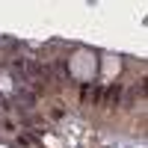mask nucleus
Instances as JSON below:
<instances>
[{
  "label": "nucleus",
  "mask_w": 148,
  "mask_h": 148,
  "mask_svg": "<svg viewBox=\"0 0 148 148\" xmlns=\"http://www.w3.org/2000/svg\"><path fill=\"white\" fill-rule=\"evenodd\" d=\"M15 92H18V98L24 101V107H33V104H36V92H30L27 86H21V83H18V89H15Z\"/></svg>",
  "instance_id": "1"
},
{
  "label": "nucleus",
  "mask_w": 148,
  "mask_h": 148,
  "mask_svg": "<svg viewBox=\"0 0 148 148\" xmlns=\"http://www.w3.org/2000/svg\"><path fill=\"white\" fill-rule=\"evenodd\" d=\"M136 98H142V83L136 86V89H130V92H127V101H125V104L133 107V104H136Z\"/></svg>",
  "instance_id": "2"
},
{
  "label": "nucleus",
  "mask_w": 148,
  "mask_h": 148,
  "mask_svg": "<svg viewBox=\"0 0 148 148\" xmlns=\"http://www.w3.org/2000/svg\"><path fill=\"white\" fill-rule=\"evenodd\" d=\"M119 95H121V86H113V89H110V92H107V98H104V101H107L110 107H113V104L119 101Z\"/></svg>",
  "instance_id": "3"
}]
</instances>
